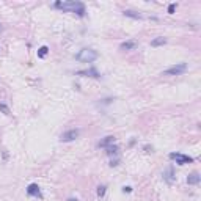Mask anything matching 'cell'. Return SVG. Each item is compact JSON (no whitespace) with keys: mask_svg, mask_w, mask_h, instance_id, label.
I'll return each mask as SVG.
<instances>
[{"mask_svg":"<svg viewBox=\"0 0 201 201\" xmlns=\"http://www.w3.org/2000/svg\"><path fill=\"white\" fill-rule=\"evenodd\" d=\"M47 52H49V47H47V46L39 47V49H38V57H39V58H44V57L47 55Z\"/></svg>","mask_w":201,"mask_h":201,"instance_id":"cell-15","label":"cell"},{"mask_svg":"<svg viewBox=\"0 0 201 201\" xmlns=\"http://www.w3.org/2000/svg\"><path fill=\"white\" fill-rule=\"evenodd\" d=\"M200 181H201V176L197 171H193L187 176V184L188 185H197V184H200Z\"/></svg>","mask_w":201,"mask_h":201,"instance_id":"cell-9","label":"cell"},{"mask_svg":"<svg viewBox=\"0 0 201 201\" xmlns=\"http://www.w3.org/2000/svg\"><path fill=\"white\" fill-rule=\"evenodd\" d=\"M174 10H176V3H170V7H168V14H173Z\"/></svg>","mask_w":201,"mask_h":201,"instance_id":"cell-18","label":"cell"},{"mask_svg":"<svg viewBox=\"0 0 201 201\" xmlns=\"http://www.w3.org/2000/svg\"><path fill=\"white\" fill-rule=\"evenodd\" d=\"M97 57H99V53H97L94 49L85 47L76 55V60H77V62H80V63H93Z\"/></svg>","mask_w":201,"mask_h":201,"instance_id":"cell-2","label":"cell"},{"mask_svg":"<svg viewBox=\"0 0 201 201\" xmlns=\"http://www.w3.org/2000/svg\"><path fill=\"white\" fill-rule=\"evenodd\" d=\"M79 135H80V131L79 129H69V131H66V132H63L62 135H60V142H63V143L74 142Z\"/></svg>","mask_w":201,"mask_h":201,"instance_id":"cell-5","label":"cell"},{"mask_svg":"<svg viewBox=\"0 0 201 201\" xmlns=\"http://www.w3.org/2000/svg\"><path fill=\"white\" fill-rule=\"evenodd\" d=\"M68 201H77V198H68Z\"/></svg>","mask_w":201,"mask_h":201,"instance_id":"cell-21","label":"cell"},{"mask_svg":"<svg viewBox=\"0 0 201 201\" xmlns=\"http://www.w3.org/2000/svg\"><path fill=\"white\" fill-rule=\"evenodd\" d=\"M60 11H69V13H76L77 16L83 17L85 16V5L77 0H69V2H55L53 5Z\"/></svg>","mask_w":201,"mask_h":201,"instance_id":"cell-1","label":"cell"},{"mask_svg":"<svg viewBox=\"0 0 201 201\" xmlns=\"http://www.w3.org/2000/svg\"><path fill=\"white\" fill-rule=\"evenodd\" d=\"M105 149H107V154L110 156V157H113V156H118V151H119V148H118V146L115 145V143H113V145H110V146H107Z\"/></svg>","mask_w":201,"mask_h":201,"instance_id":"cell-14","label":"cell"},{"mask_svg":"<svg viewBox=\"0 0 201 201\" xmlns=\"http://www.w3.org/2000/svg\"><path fill=\"white\" fill-rule=\"evenodd\" d=\"M77 76H82V77H93V79H99L101 74L97 72V69L91 68V69H85V71H77L76 72Z\"/></svg>","mask_w":201,"mask_h":201,"instance_id":"cell-7","label":"cell"},{"mask_svg":"<svg viewBox=\"0 0 201 201\" xmlns=\"http://www.w3.org/2000/svg\"><path fill=\"white\" fill-rule=\"evenodd\" d=\"M163 179H165L167 184H170V185H173L176 182V174H174V167L173 165H170L163 170Z\"/></svg>","mask_w":201,"mask_h":201,"instance_id":"cell-6","label":"cell"},{"mask_svg":"<svg viewBox=\"0 0 201 201\" xmlns=\"http://www.w3.org/2000/svg\"><path fill=\"white\" fill-rule=\"evenodd\" d=\"M2 30H3V27H2V24H0V32H2Z\"/></svg>","mask_w":201,"mask_h":201,"instance_id":"cell-22","label":"cell"},{"mask_svg":"<svg viewBox=\"0 0 201 201\" xmlns=\"http://www.w3.org/2000/svg\"><path fill=\"white\" fill-rule=\"evenodd\" d=\"M123 192H124V193H126V192L131 193V192H132V187H129V185H127V187H123Z\"/></svg>","mask_w":201,"mask_h":201,"instance_id":"cell-20","label":"cell"},{"mask_svg":"<svg viewBox=\"0 0 201 201\" xmlns=\"http://www.w3.org/2000/svg\"><path fill=\"white\" fill-rule=\"evenodd\" d=\"M0 112H3L5 115H11V112H10V107H8L7 104H3V102H0Z\"/></svg>","mask_w":201,"mask_h":201,"instance_id":"cell-17","label":"cell"},{"mask_svg":"<svg viewBox=\"0 0 201 201\" xmlns=\"http://www.w3.org/2000/svg\"><path fill=\"white\" fill-rule=\"evenodd\" d=\"M115 140H116V138H115L113 135H107L104 140H101L97 146H99V148H107V146H110V145H113V143H115Z\"/></svg>","mask_w":201,"mask_h":201,"instance_id":"cell-10","label":"cell"},{"mask_svg":"<svg viewBox=\"0 0 201 201\" xmlns=\"http://www.w3.org/2000/svg\"><path fill=\"white\" fill-rule=\"evenodd\" d=\"M185 71H187V65L185 63H178V65H173V66H170L168 69H165L162 72V76H181V74H184Z\"/></svg>","mask_w":201,"mask_h":201,"instance_id":"cell-3","label":"cell"},{"mask_svg":"<svg viewBox=\"0 0 201 201\" xmlns=\"http://www.w3.org/2000/svg\"><path fill=\"white\" fill-rule=\"evenodd\" d=\"M137 47V42L135 41H124L119 44V49L121 50H134Z\"/></svg>","mask_w":201,"mask_h":201,"instance_id":"cell-12","label":"cell"},{"mask_svg":"<svg viewBox=\"0 0 201 201\" xmlns=\"http://www.w3.org/2000/svg\"><path fill=\"white\" fill-rule=\"evenodd\" d=\"M123 14L126 17H131V19H135V21H140V19H143V16L137 13V11H132V10H124L123 11Z\"/></svg>","mask_w":201,"mask_h":201,"instance_id":"cell-11","label":"cell"},{"mask_svg":"<svg viewBox=\"0 0 201 201\" xmlns=\"http://www.w3.org/2000/svg\"><path fill=\"white\" fill-rule=\"evenodd\" d=\"M27 193L30 195V197H36V198H42V195L39 192V187L38 184H30L27 187Z\"/></svg>","mask_w":201,"mask_h":201,"instance_id":"cell-8","label":"cell"},{"mask_svg":"<svg viewBox=\"0 0 201 201\" xmlns=\"http://www.w3.org/2000/svg\"><path fill=\"white\" fill-rule=\"evenodd\" d=\"M105 190H107L105 185H99V187H97V197H99V198H104V197H105Z\"/></svg>","mask_w":201,"mask_h":201,"instance_id":"cell-16","label":"cell"},{"mask_svg":"<svg viewBox=\"0 0 201 201\" xmlns=\"http://www.w3.org/2000/svg\"><path fill=\"white\" fill-rule=\"evenodd\" d=\"M163 44H167V38H163V36H157V38H154L151 41V46L153 47H159V46H163Z\"/></svg>","mask_w":201,"mask_h":201,"instance_id":"cell-13","label":"cell"},{"mask_svg":"<svg viewBox=\"0 0 201 201\" xmlns=\"http://www.w3.org/2000/svg\"><path fill=\"white\" fill-rule=\"evenodd\" d=\"M170 159L171 160H176V163L178 165H187V163H192L195 159L187 154H182V153H170Z\"/></svg>","mask_w":201,"mask_h":201,"instance_id":"cell-4","label":"cell"},{"mask_svg":"<svg viewBox=\"0 0 201 201\" xmlns=\"http://www.w3.org/2000/svg\"><path fill=\"white\" fill-rule=\"evenodd\" d=\"M118 163H119V159H118V157H116V159H112V160H110V167H116Z\"/></svg>","mask_w":201,"mask_h":201,"instance_id":"cell-19","label":"cell"}]
</instances>
